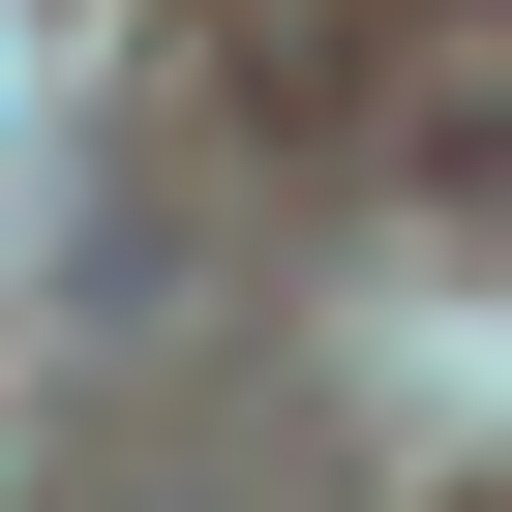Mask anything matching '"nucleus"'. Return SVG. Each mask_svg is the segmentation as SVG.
Segmentation results:
<instances>
[]
</instances>
